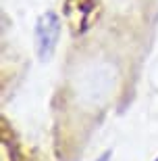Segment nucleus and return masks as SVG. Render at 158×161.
Here are the masks:
<instances>
[{"label":"nucleus","mask_w":158,"mask_h":161,"mask_svg":"<svg viewBox=\"0 0 158 161\" xmlns=\"http://www.w3.org/2000/svg\"><path fill=\"white\" fill-rule=\"evenodd\" d=\"M154 161H158V157H156V159H154Z\"/></svg>","instance_id":"obj_2"},{"label":"nucleus","mask_w":158,"mask_h":161,"mask_svg":"<svg viewBox=\"0 0 158 161\" xmlns=\"http://www.w3.org/2000/svg\"><path fill=\"white\" fill-rule=\"evenodd\" d=\"M60 38V19L56 13L46 11L40 15L38 23H35V53L40 61H50V57L56 50Z\"/></svg>","instance_id":"obj_1"}]
</instances>
